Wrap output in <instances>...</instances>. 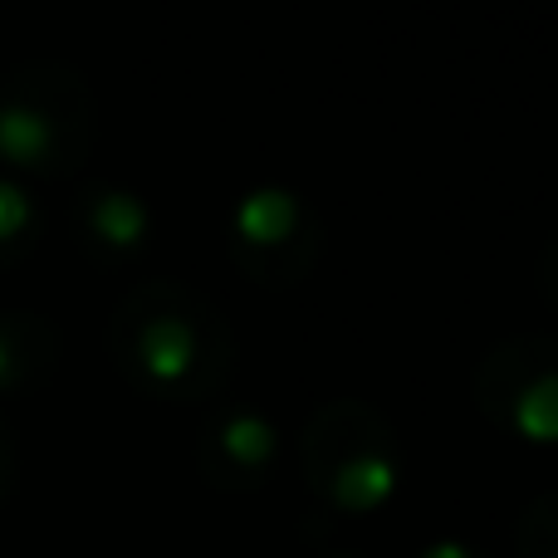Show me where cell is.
I'll return each mask as SVG.
<instances>
[{
    "label": "cell",
    "instance_id": "cell-1",
    "mask_svg": "<svg viewBox=\"0 0 558 558\" xmlns=\"http://www.w3.org/2000/svg\"><path fill=\"white\" fill-rule=\"evenodd\" d=\"M108 357L153 402H221L235 373V333L202 289L137 279L108 314Z\"/></svg>",
    "mask_w": 558,
    "mask_h": 558
},
{
    "label": "cell",
    "instance_id": "cell-2",
    "mask_svg": "<svg viewBox=\"0 0 558 558\" xmlns=\"http://www.w3.org/2000/svg\"><path fill=\"white\" fill-rule=\"evenodd\" d=\"M299 471L318 505L363 520L402 495L407 451L383 407L363 397H333L318 402L299 432Z\"/></svg>",
    "mask_w": 558,
    "mask_h": 558
},
{
    "label": "cell",
    "instance_id": "cell-3",
    "mask_svg": "<svg viewBox=\"0 0 558 558\" xmlns=\"http://www.w3.org/2000/svg\"><path fill=\"white\" fill-rule=\"evenodd\" d=\"M98 137V98L64 59H29L0 78V167L10 177H74Z\"/></svg>",
    "mask_w": 558,
    "mask_h": 558
},
{
    "label": "cell",
    "instance_id": "cell-4",
    "mask_svg": "<svg viewBox=\"0 0 558 558\" xmlns=\"http://www.w3.org/2000/svg\"><path fill=\"white\" fill-rule=\"evenodd\" d=\"M324 221L304 192L284 182H260L241 192L226 216V251L231 265L260 289H294L324 260Z\"/></svg>",
    "mask_w": 558,
    "mask_h": 558
},
{
    "label": "cell",
    "instance_id": "cell-5",
    "mask_svg": "<svg viewBox=\"0 0 558 558\" xmlns=\"http://www.w3.org/2000/svg\"><path fill=\"white\" fill-rule=\"evenodd\" d=\"M475 412L524 446H558V333H514L471 373Z\"/></svg>",
    "mask_w": 558,
    "mask_h": 558
},
{
    "label": "cell",
    "instance_id": "cell-6",
    "mask_svg": "<svg viewBox=\"0 0 558 558\" xmlns=\"http://www.w3.org/2000/svg\"><path fill=\"white\" fill-rule=\"evenodd\" d=\"M284 436L265 407L221 402L196 432V471L221 495H255L270 485Z\"/></svg>",
    "mask_w": 558,
    "mask_h": 558
},
{
    "label": "cell",
    "instance_id": "cell-7",
    "mask_svg": "<svg viewBox=\"0 0 558 558\" xmlns=\"http://www.w3.org/2000/svg\"><path fill=\"white\" fill-rule=\"evenodd\" d=\"M69 226L88 260L98 265H128L153 245V206L137 186L123 182H84L69 202Z\"/></svg>",
    "mask_w": 558,
    "mask_h": 558
},
{
    "label": "cell",
    "instance_id": "cell-8",
    "mask_svg": "<svg viewBox=\"0 0 558 558\" xmlns=\"http://www.w3.org/2000/svg\"><path fill=\"white\" fill-rule=\"evenodd\" d=\"M59 328L35 308H0V397H25L59 367Z\"/></svg>",
    "mask_w": 558,
    "mask_h": 558
},
{
    "label": "cell",
    "instance_id": "cell-9",
    "mask_svg": "<svg viewBox=\"0 0 558 558\" xmlns=\"http://www.w3.org/2000/svg\"><path fill=\"white\" fill-rule=\"evenodd\" d=\"M45 235V206L20 177L0 172V270L20 265Z\"/></svg>",
    "mask_w": 558,
    "mask_h": 558
},
{
    "label": "cell",
    "instance_id": "cell-10",
    "mask_svg": "<svg viewBox=\"0 0 558 558\" xmlns=\"http://www.w3.org/2000/svg\"><path fill=\"white\" fill-rule=\"evenodd\" d=\"M514 558H558V490L534 495L514 520Z\"/></svg>",
    "mask_w": 558,
    "mask_h": 558
},
{
    "label": "cell",
    "instance_id": "cell-11",
    "mask_svg": "<svg viewBox=\"0 0 558 558\" xmlns=\"http://www.w3.org/2000/svg\"><path fill=\"white\" fill-rule=\"evenodd\" d=\"M539 294L549 299V308H558V231L544 241V251H539Z\"/></svg>",
    "mask_w": 558,
    "mask_h": 558
},
{
    "label": "cell",
    "instance_id": "cell-12",
    "mask_svg": "<svg viewBox=\"0 0 558 558\" xmlns=\"http://www.w3.org/2000/svg\"><path fill=\"white\" fill-rule=\"evenodd\" d=\"M416 558H490V554L475 549V544H465V539H451V534H446V539L422 544V549H416Z\"/></svg>",
    "mask_w": 558,
    "mask_h": 558
},
{
    "label": "cell",
    "instance_id": "cell-13",
    "mask_svg": "<svg viewBox=\"0 0 558 558\" xmlns=\"http://www.w3.org/2000/svg\"><path fill=\"white\" fill-rule=\"evenodd\" d=\"M10 485H15V436H10L5 416H0V505H5Z\"/></svg>",
    "mask_w": 558,
    "mask_h": 558
},
{
    "label": "cell",
    "instance_id": "cell-14",
    "mask_svg": "<svg viewBox=\"0 0 558 558\" xmlns=\"http://www.w3.org/2000/svg\"><path fill=\"white\" fill-rule=\"evenodd\" d=\"M324 558H363V554H324Z\"/></svg>",
    "mask_w": 558,
    "mask_h": 558
}]
</instances>
